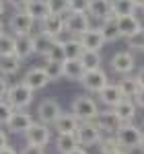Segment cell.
Segmentation results:
<instances>
[{"label": "cell", "instance_id": "obj_22", "mask_svg": "<svg viewBox=\"0 0 144 154\" xmlns=\"http://www.w3.org/2000/svg\"><path fill=\"white\" fill-rule=\"evenodd\" d=\"M21 68H23V62L17 56H2L0 58V76H4V78L17 76Z\"/></svg>", "mask_w": 144, "mask_h": 154}, {"label": "cell", "instance_id": "obj_36", "mask_svg": "<svg viewBox=\"0 0 144 154\" xmlns=\"http://www.w3.org/2000/svg\"><path fill=\"white\" fill-rule=\"evenodd\" d=\"M45 60H54V62H66V54H64V48H62V41L56 39V43L49 48Z\"/></svg>", "mask_w": 144, "mask_h": 154}, {"label": "cell", "instance_id": "obj_49", "mask_svg": "<svg viewBox=\"0 0 144 154\" xmlns=\"http://www.w3.org/2000/svg\"><path fill=\"white\" fill-rule=\"evenodd\" d=\"M6 31H8V29H6V23H4V21L0 19V35H4Z\"/></svg>", "mask_w": 144, "mask_h": 154}, {"label": "cell", "instance_id": "obj_20", "mask_svg": "<svg viewBox=\"0 0 144 154\" xmlns=\"http://www.w3.org/2000/svg\"><path fill=\"white\" fill-rule=\"evenodd\" d=\"M78 125H80V121L74 117L70 111H62V115L54 121L52 130L56 131V134H76Z\"/></svg>", "mask_w": 144, "mask_h": 154}, {"label": "cell", "instance_id": "obj_54", "mask_svg": "<svg viewBox=\"0 0 144 154\" xmlns=\"http://www.w3.org/2000/svg\"><path fill=\"white\" fill-rule=\"evenodd\" d=\"M142 128H144V119H142Z\"/></svg>", "mask_w": 144, "mask_h": 154}, {"label": "cell", "instance_id": "obj_46", "mask_svg": "<svg viewBox=\"0 0 144 154\" xmlns=\"http://www.w3.org/2000/svg\"><path fill=\"white\" fill-rule=\"evenodd\" d=\"M136 78H138V82H140V86L144 88V66H140V68H136Z\"/></svg>", "mask_w": 144, "mask_h": 154}, {"label": "cell", "instance_id": "obj_8", "mask_svg": "<svg viewBox=\"0 0 144 154\" xmlns=\"http://www.w3.org/2000/svg\"><path fill=\"white\" fill-rule=\"evenodd\" d=\"M23 136H25V142L27 144H35V146H41V148H48V144L54 142L52 125H45V123H41V121H37V119Z\"/></svg>", "mask_w": 144, "mask_h": 154}, {"label": "cell", "instance_id": "obj_33", "mask_svg": "<svg viewBox=\"0 0 144 154\" xmlns=\"http://www.w3.org/2000/svg\"><path fill=\"white\" fill-rule=\"evenodd\" d=\"M99 152L101 154H117L120 150H124L120 144H117V140H115V136H103V140L99 142Z\"/></svg>", "mask_w": 144, "mask_h": 154}, {"label": "cell", "instance_id": "obj_41", "mask_svg": "<svg viewBox=\"0 0 144 154\" xmlns=\"http://www.w3.org/2000/svg\"><path fill=\"white\" fill-rule=\"evenodd\" d=\"M6 4L11 8H14V11H25L27 4H29V0H6Z\"/></svg>", "mask_w": 144, "mask_h": 154}, {"label": "cell", "instance_id": "obj_3", "mask_svg": "<svg viewBox=\"0 0 144 154\" xmlns=\"http://www.w3.org/2000/svg\"><path fill=\"white\" fill-rule=\"evenodd\" d=\"M142 134L144 131L136 125V123H121L120 130L115 131V140L124 150L132 152V150H140V144H142Z\"/></svg>", "mask_w": 144, "mask_h": 154}, {"label": "cell", "instance_id": "obj_9", "mask_svg": "<svg viewBox=\"0 0 144 154\" xmlns=\"http://www.w3.org/2000/svg\"><path fill=\"white\" fill-rule=\"evenodd\" d=\"M64 25L70 37H80L86 29L93 27V19L89 17V12H68L64 17Z\"/></svg>", "mask_w": 144, "mask_h": 154}, {"label": "cell", "instance_id": "obj_17", "mask_svg": "<svg viewBox=\"0 0 144 154\" xmlns=\"http://www.w3.org/2000/svg\"><path fill=\"white\" fill-rule=\"evenodd\" d=\"M121 99H126V97H124V93H121V88L117 86V82H109L105 88H101V91L97 93L99 105H103L105 109H113Z\"/></svg>", "mask_w": 144, "mask_h": 154}, {"label": "cell", "instance_id": "obj_18", "mask_svg": "<svg viewBox=\"0 0 144 154\" xmlns=\"http://www.w3.org/2000/svg\"><path fill=\"white\" fill-rule=\"evenodd\" d=\"M78 39H80V43H83L84 49H95V51H101V49L107 45V43H105V37H103V33H101V29H99V27H91V29H86Z\"/></svg>", "mask_w": 144, "mask_h": 154}, {"label": "cell", "instance_id": "obj_31", "mask_svg": "<svg viewBox=\"0 0 144 154\" xmlns=\"http://www.w3.org/2000/svg\"><path fill=\"white\" fill-rule=\"evenodd\" d=\"M111 4H113L115 19L117 17H126V14H136V11H138L134 0H111Z\"/></svg>", "mask_w": 144, "mask_h": 154}, {"label": "cell", "instance_id": "obj_43", "mask_svg": "<svg viewBox=\"0 0 144 154\" xmlns=\"http://www.w3.org/2000/svg\"><path fill=\"white\" fill-rule=\"evenodd\" d=\"M134 103L138 105V109H144V88H140V93L134 97Z\"/></svg>", "mask_w": 144, "mask_h": 154}, {"label": "cell", "instance_id": "obj_53", "mask_svg": "<svg viewBox=\"0 0 144 154\" xmlns=\"http://www.w3.org/2000/svg\"><path fill=\"white\" fill-rule=\"evenodd\" d=\"M140 11H142V14H144V8H140Z\"/></svg>", "mask_w": 144, "mask_h": 154}, {"label": "cell", "instance_id": "obj_11", "mask_svg": "<svg viewBox=\"0 0 144 154\" xmlns=\"http://www.w3.org/2000/svg\"><path fill=\"white\" fill-rule=\"evenodd\" d=\"M39 31L45 33V35L54 37V39H68V33H66V25H64V17L62 14H48L43 21H39Z\"/></svg>", "mask_w": 144, "mask_h": 154}, {"label": "cell", "instance_id": "obj_7", "mask_svg": "<svg viewBox=\"0 0 144 154\" xmlns=\"http://www.w3.org/2000/svg\"><path fill=\"white\" fill-rule=\"evenodd\" d=\"M109 80V72L103 70V68H97V70H86L84 76L80 78V86H83L84 93H91V95H97L101 88H105Z\"/></svg>", "mask_w": 144, "mask_h": 154}, {"label": "cell", "instance_id": "obj_27", "mask_svg": "<svg viewBox=\"0 0 144 154\" xmlns=\"http://www.w3.org/2000/svg\"><path fill=\"white\" fill-rule=\"evenodd\" d=\"M25 12H29V17H33L37 23L43 21L48 14H52L49 12V6H48V0H29Z\"/></svg>", "mask_w": 144, "mask_h": 154}, {"label": "cell", "instance_id": "obj_45", "mask_svg": "<svg viewBox=\"0 0 144 154\" xmlns=\"http://www.w3.org/2000/svg\"><path fill=\"white\" fill-rule=\"evenodd\" d=\"M0 154H19V150L14 146H11V144H6L4 148H0Z\"/></svg>", "mask_w": 144, "mask_h": 154}, {"label": "cell", "instance_id": "obj_42", "mask_svg": "<svg viewBox=\"0 0 144 154\" xmlns=\"http://www.w3.org/2000/svg\"><path fill=\"white\" fill-rule=\"evenodd\" d=\"M8 88H11V82H8L4 76H0V101H2V99H6Z\"/></svg>", "mask_w": 144, "mask_h": 154}, {"label": "cell", "instance_id": "obj_47", "mask_svg": "<svg viewBox=\"0 0 144 154\" xmlns=\"http://www.w3.org/2000/svg\"><path fill=\"white\" fill-rule=\"evenodd\" d=\"M6 6H8V4H6V0H0V19L4 17V12H6Z\"/></svg>", "mask_w": 144, "mask_h": 154}, {"label": "cell", "instance_id": "obj_28", "mask_svg": "<svg viewBox=\"0 0 144 154\" xmlns=\"http://www.w3.org/2000/svg\"><path fill=\"white\" fill-rule=\"evenodd\" d=\"M62 48H64V54H66V60H80L83 56V43H80V39L78 37H68V39H64L62 41Z\"/></svg>", "mask_w": 144, "mask_h": 154}, {"label": "cell", "instance_id": "obj_37", "mask_svg": "<svg viewBox=\"0 0 144 154\" xmlns=\"http://www.w3.org/2000/svg\"><path fill=\"white\" fill-rule=\"evenodd\" d=\"M17 109H12L8 103H6V99H2L0 101V128L4 125L6 128V123L11 121V117H12V113H14Z\"/></svg>", "mask_w": 144, "mask_h": 154}, {"label": "cell", "instance_id": "obj_29", "mask_svg": "<svg viewBox=\"0 0 144 154\" xmlns=\"http://www.w3.org/2000/svg\"><path fill=\"white\" fill-rule=\"evenodd\" d=\"M80 62H83L84 70L103 68V56H101V51H95V49H84L83 56H80Z\"/></svg>", "mask_w": 144, "mask_h": 154}, {"label": "cell", "instance_id": "obj_44", "mask_svg": "<svg viewBox=\"0 0 144 154\" xmlns=\"http://www.w3.org/2000/svg\"><path fill=\"white\" fill-rule=\"evenodd\" d=\"M6 144H8V131L0 128V148H4Z\"/></svg>", "mask_w": 144, "mask_h": 154}, {"label": "cell", "instance_id": "obj_4", "mask_svg": "<svg viewBox=\"0 0 144 154\" xmlns=\"http://www.w3.org/2000/svg\"><path fill=\"white\" fill-rule=\"evenodd\" d=\"M138 68L136 64V54L130 51V49H120L115 51L111 58H109V70L117 76H128V74H134Z\"/></svg>", "mask_w": 144, "mask_h": 154}, {"label": "cell", "instance_id": "obj_24", "mask_svg": "<svg viewBox=\"0 0 144 154\" xmlns=\"http://www.w3.org/2000/svg\"><path fill=\"white\" fill-rule=\"evenodd\" d=\"M54 146L58 154H68L74 148H78V140H76V134H56L54 138Z\"/></svg>", "mask_w": 144, "mask_h": 154}, {"label": "cell", "instance_id": "obj_39", "mask_svg": "<svg viewBox=\"0 0 144 154\" xmlns=\"http://www.w3.org/2000/svg\"><path fill=\"white\" fill-rule=\"evenodd\" d=\"M19 154H45V148H41V146H35V144H27L19 150Z\"/></svg>", "mask_w": 144, "mask_h": 154}, {"label": "cell", "instance_id": "obj_14", "mask_svg": "<svg viewBox=\"0 0 144 154\" xmlns=\"http://www.w3.org/2000/svg\"><path fill=\"white\" fill-rule=\"evenodd\" d=\"M33 123H35V115H31L29 111H25V109L23 111H14L11 121L6 123V131L14 134V136H23Z\"/></svg>", "mask_w": 144, "mask_h": 154}, {"label": "cell", "instance_id": "obj_19", "mask_svg": "<svg viewBox=\"0 0 144 154\" xmlns=\"http://www.w3.org/2000/svg\"><path fill=\"white\" fill-rule=\"evenodd\" d=\"M113 111H115V115L120 117L121 123H134V119L138 115V105L134 103V99H121L117 105L113 107Z\"/></svg>", "mask_w": 144, "mask_h": 154}, {"label": "cell", "instance_id": "obj_52", "mask_svg": "<svg viewBox=\"0 0 144 154\" xmlns=\"http://www.w3.org/2000/svg\"><path fill=\"white\" fill-rule=\"evenodd\" d=\"M117 154H132V152H128V150H120Z\"/></svg>", "mask_w": 144, "mask_h": 154}, {"label": "cell", "instance_id": "obj_48", "mask_svg": "<svg viewBox=\"0 0 144 154\" xmlns=\"http://www.w3.org/2000/svg\"><path fill=\"white\" fill-rule=\"evenodd\" d=\"M68 154H89V152H86V148L78 146V148H74V150H72V152H68Z\"/></svg>", "mask_w": 144, "mask_h": 154}, {"label": "cell", "instance_id": "obj_40", "mask_svg": "<svg viewBox=\"0 0 144 154\" xmlns=\"http://www.w3.org/2000/svg\"><path fill=\"white\" fill-rule=\"evenodd\" d=\"M89 11V0H72L70 12H86Z\"/></svg>", "mask_w": 144, "mask_h": 154}, {"label": "cell", "instance_id": "obj_23", "mask_svg": "<svg viewBox=\"0 0 144 154\" xmlns=\"http://www.w3.org/2000/svg\"><path fill=\"white\" fill-rule=\"evenodd\" d=\"M84 66L80 60H66L64 62V80L70 82H80V78L84 76Z\"/></svg>", "mask_w": 144, "mask_h": 154}, {"label": "cell", "instance_id": "obj_10", "mask_svg": "<svg viewBox=\"0 0 144 154\" xmlns=\"http://www.w3.org/2000/svg\"><path fill=\"white\" fill-rule=\"evenodd\" d=\"M76 140H78V146L83 148H95L103 140V134L95 125V121H83L76 130Z\"/></svg>", "mask_w": 144, "mask_h": 154}, {"label": "cell", "instance_id": "obj_51", "mask_svg": "<svg viewBox=\"0 0 144 154\" xmlns=\"http://www.w3.org/2000/svg\"><path fill=\"white\" fill-rule=\"evenodd\" d=\"M140 150L144 152V134H142V144H140Z\"/></svg>", "mask_w": 144, "mask_h": 154}, {"label": "cell", "instance_id": "obj_15", "mask_svg": "<svg viewBox=\"0 0 144 154\" xmlns=\"http://www.w3.org/2000/svg\"><path fill=\"white\" fill-rule=\"evenodd\" d=\"M23 82L37 93V91H43L52 80L48 78V74H45V68H43V66H31V68L23 74Z\"/></svg>", "mask_w": 144, "mask_h": 154}, {"label": "cell", "instance_id": "obj_25", "mask_svg": "<svg viewBox=\"0 0 144 154\" xmlns=\"http://www.w3.org/2000/svg\"><path fill=\"white\" fill-rule=\"evenodd\" d=\"M117 86L121 88V93L124 97H128V99H134V97L140 93V82H138V78H136V74H128V76H120V80H117Z\"/></svg>", "mask_w": 144, "mask_h": 154}, {"label": "cell", "instance_id": "obj_35", "mask_svg": "<svg viewBox=\"0 0 144 154\" xmlns=\"http://www.w3.org/2000/svg\"><path fill=\"white\" fill-rule=\"evenodd\" d=\"M70 2L72 0H48V6L52 14H62L66 17L70 12Z\"/></svg>", "mask_w": 144, "mask_h": 154}, {"label": "cell", "instance_id": "obj_34", "mask_svg": "<svg viewBox=\"0 0 144 154\" xmlns=\"http://www.w3.org/2000/svg\"><path fill=\"white\" fill-rule=\"evenodd\" d=\"M14 43H17V37L11 31L0 35V58L2 56H14Z\"/></svg>", "mask_w": 144, "mask_h": 154}, {"label": "cell", "instance_id": "obj_5", "mask_svg": "<svg viewBox=\"0 0 144 154\" xmlns=\"http://www.w3.org/2000/svg\"><path fill=\"white\" fill-rule=\"evenodd\" d=\"M62 105L58 99H54V97H45V99H41L35 107V119L37 121H41V123H45V125H54V121L62 115Z\"/></svg>", "mask_w": 144, "mask_h": 154}, {"label": "cell", "instance_id": "obj_1", "mask_svg": "<svg viewBox=\"0 0 144 154\" xmlns=\"http://www.w3.org/2000/svg\"><path fill=\"white\" fill-rule=\"evenodd\" d=\"M101 111V105L99 101L93 99L91 95H76L72 97L70 101V113L78 119L80 123L83 121H95V117Z\"/></svg>", "mask_w": 144, "mask_h": 154}, {"label": "cell", "instance_id": "obj_50", "mask_svg": "<svg viewBox=\"0 0 144 154\" xmlns=\"http://www.w3.org/2000/svg\"><path fill=\"white\" fill-rule=\"evenodd\" d=\"M134 2H136V6H138V8H144V0H134Z\"/></svg>", "mask_w": 144, "mask_h": 154}, {"label": "cell", "instance_id": "obj_16", "mask_svg": "<svg viewBox=\"0 0 144 154\" xmlns=\"http://www.w3.org/2000/svg\"><path fill=\"white\" fill-rule=\"evenodd\" d=\"M86 12H89L91 19H95L99 23L109 21V19H115L111 0H89V11Z\"/></svg>", "mask_w": 144, "mask_h": 154}, {"label": "cell", "instance_id": "obj_26", "mask_svg": "<svg viewBox=\"0 0 144 154\" xmlns=\"http://www.w3.org/2000/svg\"><path fill=\"white\" fill-rule=\"evenodd\" d=\"M56 43V39L54 37L45 35V33H41V31H37L33 33V49H35V56H41V58H45L48 56L49 48Z\"/></svg>", "mask_w": 144, "mask_h": 154}, {"label": "cell", "instance_id": "obj_32", "mask_svg": "<svg viewBox=\"0 0 144 154\" xmlns=\"http://www.w3.org/2000/svg\"><path fill=\"white\" fill-rule=\"evenodd\" d=\"M43 68H45V74H48V78L52 80V82H58V80H62V78H64V62L45 60Z\"/></svg>", "mask_w": 144, "mask_h": 154}, {"label": "cell", "instance_id": "obj_38", "mask_svg": "<svg viewBox=\"0 0 144 154\" xmlns=\"http://www.w3.org/2000/svg\"><path fill=\"white\" fill-rule=\"evenodd\" d=\"M126 43H128V49L130 51H144V31L140 33V35H134L130 37V39H126Z\"/></svg>", "mask_w": 144, "mask_h": 154}, {"label": "cell", "instance_id": "obj_12", "mask_svg": "<svg viewBox=\"0 0 144 154\" xmlns=\"http://www.w3.org/2000/svg\"><path fill=\"white\" fill-rule=\"evenodd\" d=\"M95 125L101 130L103 136H113L115 131L120 130L121 121H120V117L115 115L113 109H101L99 115L95 117Z\"/></svg>", "mask_w": 144, "mask_h": 154}, {"label": "cell", "instance_id": "obj_2", "mask_svg": "<svg viewBox=\"0 0 144 154\" xmlns=\"http://www.w3.org/2000/svg\"><path fill=\"white\" fill-rule=\"evenodd\" d=\"M33 101H35V91L29 88L23 80L11 84V88H8V93H6V103H8L12 109H17V111L29 109Z\"/></svg>", "mask_w": 144, "mask_h": 154}, {"label": "cell", "instance_id": "obj_30", "mask_svg": "<svg viewBox=\"0 0 144 154\" xmlns=\"http://www.w3.org/2000/svg\"><path fill=\"white\" fill-rule=\"evenodd\" d=\"M99 29H101V33L105 37V43H115V41L121 39V33H120V29H117V25H115V19L103 21V23L99 25Z\"/></svg>", "mask_w": 144, "mask_h": 154}, {"label": "cell", "instance_id": "obj_13", "mask_svg": "<svg viewBox=\"0 0 144 154\" xmlns=\"http://www.w3.org/2000/svg\"><path fill=\"white\" fill-rule=\"evenodd\" d=\"M115 25L121 33V39H130L134 35H140L144 31V25L140 21L138 14H126V17H117L115 19Z\"/></svg>", "mask_w": 144, "mask_h": 154}, {"label": "cell", "instance_id": "obj_21", "mask_svg": "<svg viewBox=\"0 0 144 154\" xmlns=\"http://www.w3.org/2000/svg\"><path fill=\"white\" fill-rule=\"evenodd\" d=\"M14 56L25 62V60L33 58L35 56V49H33V35H23L17 37V43H14Z\"/></svg>", "mask_w": 144, "mask_h": 154}, {"label": "cell", "instance_id": "obj_6", "mask_svg": "<svg viewBox=\"0 0 144 154\" xmlns=\"http://www.w3.org/2000/svg\"><path fill=\"white\" fill-rule=\"evenodd\" d=\"M37 21L33 17H29V12L25 11H14L8 19V31L14 37H23V35H33V29H35Z\"/></svg>", "mask_w": 144, "mask_h": 154}]
</instances>
